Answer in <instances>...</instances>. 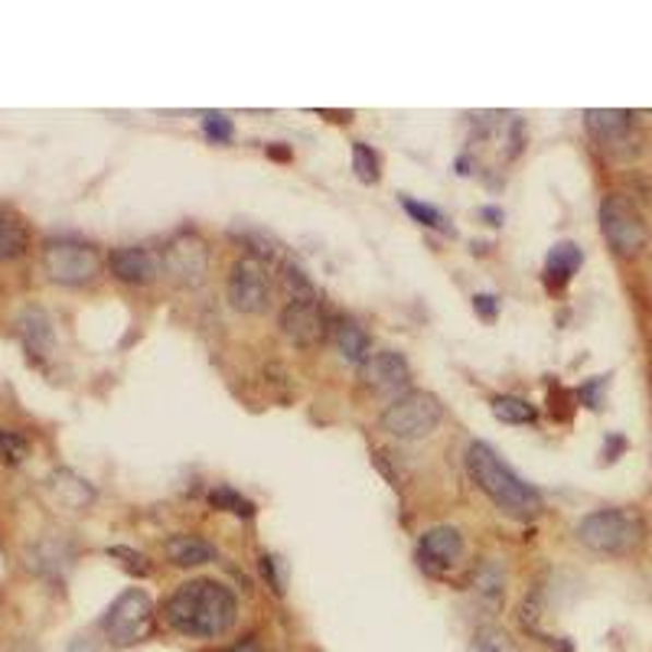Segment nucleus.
Here are the masks:
<instances>
[{
	"label": "nucleus",
	"mask_w": 652,
	"mask_h": 652,
	"mask_svg": "<svg viewBox=\"0 0 652 652\" xmlns=\"http://www.w3.org/2000/svg\"><path fill=\"white\" fill-rule=\"evenodd\" d=\"M210 502L222 509V512H232V515H238V519H251L254 515V502L248 499V496H241L238 489H232V486H216L213 493H210Z\"/></svg>",
	"instance_id": "obj_22"
},
{
	"label": "nucleus",
	"mask_w": 652,
	"mask_h": 652,
	"mask_svg": "<svg viewBox=\"0 0 652 652\" xmlns=\"http://www.w3.org/2000/svg\"><path fill=\"white\" fill-rule=\"evenodd\" d=\"M16 327H20V336H23V343L33 356H46L52 349V323L39 307L23 310Z\"/></svg>",
	"instance_id": "obj_18"
},
{
	"label": "nucleus",
	"mask_w": 652,
	"mask_h": 652,
	"mask_svg": "<svg viewBox=\"0 0 652 652\" xmlns=\"http://www.w3.org/2000/svg\"><path fill=\"white\" fill-rule=\"evenodd\" d=\"M261 571H264L268 584L274 588V594H284V581L277 578V561L271 555H261Z\"/></svg>",
	"instance_id": "obj_33"
},
{
	"label": "nucleus",
	"mask_w": 652,
	"mask_h": 652,
	"mask_svg": "<svg viewBox=\"0 0 652 652\" xmlns=\"http://www.w3.org/2000/svg\"><path fill=\"white\" fill-rule=\"evenodd\" d=\"M108 558H121V565H125L131 574H147V571H151L147 558H144L141 552H134V548H121V545H115V548H108Z\"/></svg>",
	"instance_id": "obj_30"
},
{
	"label": "nucleus",
	"mask_w": 652,
	"mask_h": 652,
	"mask_svg": "<svg viewBox=\"0 0 652 652\" xmlns=\"http://www.w3.org/2000/svg\"><path fill=\"white\" fill-rule=\"evenodd\" d=\"M601 232L607 238V245L624 254V258H633L647 248L650 241V225L643 213L624 197V193H610L604 197L601 203Z\"/></svg>",
	"instance_id": "obj_5"
},
{
	"label": "nucleus",
	"mask_w": 652,
	"mask_h": 652,
	"mask_svg": "<svg viewBox=\"0 0 652 652\" xmlns=\"http://www.w3.org/2000/svg\"><path fill=\"white\" fill-rule=\"evenodd\" d=\"M359 379L369 392L376 395H405L408 386H412V366L402 353H392V349H382V353H372L363 366H359Z\"/></svg>",
	"instance_id": "obj_10"
},
{
	"label": "nucleus",
	"mask_w": 652,
	"mask_h": 652,
	"mask_svg": "<svg viewBox=\"0 0 652 652\" xmlns=\"http://www.w3.org/2000/svg\"><path fill=\"white\" fill-rule=\"evenodd\" d=\"M167 558L177 568H197V565L216 561V548L206 538H200V535H174L167 542Z\"/></svg>",
	"instance_id": "obj_17"
},
{
	"label": "nucleus",
	"mask_w": 652,
	"mask_h": 652,
	"mask_svg": "<svg viewBox=\"0 0 652 652\" xmlns=\"http://www.w3.org/2000/svg\"><path fill=\"white\" fill-rule=\"evenodd\" d=\"M643 535V525L627 509H597L578 522V538L601 555H627Z\"/></svg>",
	"instance_id": "obj_3"
},
{
	"label": "nucleus",
	"mask_w": 652,
	"mask_h": 652,
	"mask_svg": "<svg viewBox=\"0 0 652 652\" xmlns=\"http://www.w3.org/2000/svg\"><path fill=\"white\" fill-rule=\"evenodd\" d=\"M203 134L213 141V144H228L235 128H232V118L222 115V111H206L203 115Z\"/></svg>",
	"instance_id": "obj_25"
},
{
	"label": "nucleus",
	"mask_w": 652,
	"mask_h": 652,
	"mask_svg": "<svg viewBox=\"0 0 652 652\" xmlns=\"http://www.w3.org/2000/svg\"><path fill=\"white\" fill-rule=\"evenodd\" d=\"M624 450H627V440H624L620 435H610L607 437V443H604V460H607V463H614Z\"/></svg>",
	"instance_id": "obj_34"
},
{
	"label": "nucleus",
	"mask_w": 652,
	"mask_h": 652,
	"mask_svg": "<svg viewBox=\"0 0 652 652\" xmlns=\"http://www.w3.org/2000/svg\"><path fill=\"white\" fill-rule=\"evenodd\" d=\"M108 268L118 281L125 284H151L161 271V258L141 245H128V248H115L108 258Z\"/></svg>",
	"instance_id": "obj_13"
},
{
	"label": "nucleus",
	"mask_w": 652,
	"mask_h": 652,
	"mask_svg": "<svg viewBox=\"0 0 652 652\" xmlns=\"http://www.w3.org/2000/svg\"><path fill=\"white\" fill-rule=\"evenodd\" d=\"M29 245V232L23 225V218L10 210H0V261H13L26 251Z\"/></svg>",
	"instance_id": "obj_20"
},
{
	"label": "nucleus",
	"mask_w": 652,
	"mask_h": 652,
	"mask_svg": "<svg viewBox=\"0 0 652 652\" xmlns=\"http://www.w3.org/2000/svg\"><path fill=\"white\" fill-rule=\"evenodd\" d=\"M584 125L604 147H614V144H624L630 138L633 115L617 111V108H591V111H584Z\"/></svg>",
	"instance_id": "obj_14"
},
{
	"label": "nucleus",
	"mask_w": 652,
	"mask_h": 652,
	"mask_svg": "<svg viewBox=\"0 0 652 652\" xmlns=\"http://www.w3.org/2000/svg\"><path fill=\"white\" fill-rule=\"evenodd\" d=\"M402 206H405V213L415 218V222H422V225H428V228H447L443 225V216H440V210H435L431 203H422V200H412V197H405L402 200Z\"/></svg>",
	"instance_id": "obj_28"
},
{
	"label": "nucleus",
	"mask_w": 652,
	"mask_h": 652,
	"mask_svg": "<svg viewBox=\"0 0 652 652\" xmlns=\"http://www.w3.org/2000/svg\"><path fill=\"white\" fill-rule=\"evenodd\" d=\"M281 333L294 343V346H317L327 340V317L320 313L317 300H291L281 310Z\"/></svg>",
	"instance_id": "obj_11"
},
{
	"label": "nucleus",
	"mask_w": 652,
	"mask_h": 652,
	"mask_svg": "<svg viewBox=\"0 0 652 652\" xmlns=\"http://www.w3.org/2000/svg\"><path fill=\"white\" fill-rule=\"evenodd\" d=\"M330 336H333L340 356L349 359V363H356V366H363V363L372 356V340H369V333H366L359 323H353V320H333Z\"/></svg>",
	"instance_id": "obj_16"
},
{
	"label": "nucleus",
	"mask_w": 652,
	"mask_h": 652,
	"mask_svg": "<svg viewBox=\"0 0 652 652\" xmlns=\"http://www.w3.org/2000/svg\"><path fill=\"white\" fill-rule=\"evenodd\" d=\"M493 415L499 422H506V425H532L538 418L535 405H529L519 395H499V399H493Z\"/></svg>",
	"instance_id": "obj_21"
},
{
	"label": "nucleus",
	"mask_w": 652,
	"mask_h": 652,
	"mask_svg": "<svg viewBox=\"0 0 652 652\" xmlns=\"http://www.w3.org/2000/svg\"><path fill=\"white\" fill-rule=\"evenodd\" d=\"M43 268L46 274L56 281V284H69V287H79V284H88L98 268H102V258L92 245L85 241H75V238H52L46 241L43 248Z\"/></svg>",
	"instance_id": "obj_7"
},
{
	"label": "nucleus",
	"mask_w": 652,
	"mask_h": 652,
	"mask_svg": "<svg viewBox=\"0 0 652 652\" xmlns=\"http://www.w3.org/2000/svg\"><path fill=\"white\" fill-rule=\"evenodd\" d=\"M161 268L183 287H200L210 274V248L200 235L180 232L161 251Z\"/></svg>",
	"instance_id": "obj_8"
},
{
	"label": "nucleus",
	"mask_w": 652,
	"mask_h": 652,
	"mask_svg": "<svg viewBox=\"0 0 652 652\" xmlns=\"http://www.w3.org/2000/svg\"><path fill=\"white\" fill-rule=\"evenodd\" d=\"M154 630V601L131 588L125 594L115 597V604L105 614V633L115 647H134L141 640H147Z\"/></svg>",
	"instance_id": "obj_6"
},
{
	"label": "nucleus",
	"mask_w": 652,
	"mask_h": 652,
	"mask_svg": "<svg viewBox=\"0 0 652 652\" xmlns=\"http://www.w3.org/2000/svg\"><path fill=\"white\" fill-rule=\"evenodd\" d=\"M164 617L180 637L216 640V637H225L235 627L238 597L222 581L197 578V581L180 584L170 594V601L164 607Z\"/></svg>",
	"instance_id": "obj_1"
},
{
	"label": "nucleus",
	"mask_w": 652,
	"mask_h": 652,
	"mask_svg": "<svg viewBox=\"0 0 652 652\" xmlns=\"http://www.w3.org/2000/svg\"><path fill=\"white\" fill-rule=\"evenodd\" d=\"M49 489L56 493V499L59 502H66L69 509H82L85 502H92V486L82 479V476H75V473H69V470H59V473H52L49 476Z\"/></svg>",
	"instance_id": "obj_19"
},
{
	"label": "nucleus",
	"mask_w": 652,
	"mask_h": 652,
	"mask_svg": "<svg viewBox=\"0 0 652 652\" xmlns=\"http://www.w3.org/2000/svg\"><path fill=\"white\" fill-rule=\"evenodd\" d=\"M268 154H271V157H277V161H287V157H291V151H287V147H268Z\"/></svg>",
	"instance_id": "obj_38"
},
{
	"label": "nucleus",
	"mask_w": 652,
	"mask_h": 652,
	"mask_svg": "<svg viewBox=\"0 0 652 652\" xmlns=\"http://www.w3.org/2000/svg\"><path fill=\"white\" fill-rule=\"evenodd\" d=\"M225 652H261V647L258 643H238V647H232V650Z\"/></svg>",
	"instance_id": "obj_37"
},
{
	"label": "nucleus",
	"mask_w": 652,
	"mask_h": 652,
	"mask_svg": "<svg viewBox=\"0 0 652 652\" xmlns=\"http://www.w3.org/2000/svg\"><path fill=\"white\" fill-rule=\"evenodd\" d=\"M502 640H506V637H499V633H479L473 652H509V647H506Z\"/></svg>",
	"instance_id": "obj_32"
},
{
	"label": "nucleus",
	"mask_w": 652,
	"mask_h": 652,
	"mask_svg": "<svg viewBox=\"0 0 652 652\" xmlns=\"http://www.w3.org/2000/svg\"><path fill=\"white\" fill-rule=\"evenodd\" d=\"M66 652H98V647H95L92 640H85V637H82V640H75V643H72Z\"/></svg>",
	"instance_id": "obj_35"
},
{
	"label": "nucleus",
	"mask_w": 652,
	"mask_h": 652,
	"mask_svg": "<svg viewBox=\"0 0 652 652\" xmlns=\"http://www.w3.org/2000/svg\"><path fill=\"white\" fill-rule=\"evenodd\" d=\"M473 310H476L483 320H496V313H499V300H496L493 294H476V297H473Z\"/></svg>",
	"instance_id": "obj_31"
},
{
	"label": "nucleus",
	"mask_w": 652,
	"mask_h": 652,
	"mask_svg": "<svg viewBox=\"0 0 652 652\" xmlns=\"http://www.w3.org/2000/svg\"><path fill=\"white\" fill-rule=\"evenodd\" d=\"M607 382H610V376H594L591 382H584V386L578 389V399H581L591 412H601V408H604V389H607Z\"/></svg>",
	"instance_id": "obj_29"
},
{
	"label": "nucleus",
	"mask_w": 652,
	"mask_h": 652,
	"mask_svg": "<svg viewBox=\"0 0 652 652\" xmlns=\"http://www.w3.org/2000/svg\"><path fill=\"white\" fill-rule=\"evenodd\" d=\"M502 571L496 568V565H483L479 571H476V578H473V591L479 594V597H486L489 604H499L502 601Z\"/></svg>",
	"instance_id": "obj_24"
},
{
	"label": "nucleus",
	"mask_w": 652,
	"mask_h": 652,
	"mask_svg": "<svg viewBox=\"0 0 652 652\" xmlns=\"http://www.w3.org/2000/svg\"><path fill=\"white\" fill-rule=\"evenodd\" d=\"M479 216L483 218H489V225H502V210H479Z\"/></svg>",
	"instance_id": "obj_36"
},
{
	"label": "nucleus",
	"mask_w": 652,
	"mask_h": 652,
	"mask_svg": "<svg viewBox=\"0 0 652 652\" xmlns=\"http://www.w3.org/2000/svg\"><path fill=\"white\" fill-rule=\"evenodd\" d=\"M443 418L440 399L425 389H408L405 395L392 399V405L382 412V428L399 440H422L435 435Z\"/></svg>",
	"instance_id": "obj_4"
},
{
	"label": "nucleus",
	"mask_w": 652,
	"mask_h": 652,
	"mask_svg": "<svg viewBox=\"0 0 652 652\" xmlns=\"http://www.w3.org/2000/svg\"><path fill=\"white\" fill-rule=\"evenodd\" d=\"M466 470L473 476V483L509 515L515 519H532L542 512V493L525 483L506 460H499V453L483 443V440H473L466 447Z\"/></svg>",
	"instance_id": "obj_2"
},
{
	"label": "nucleus",
	"mask_w": 652,
	"mask_h": 652,
	"mask_svg": "<svg viewBox=\"0 0 652 652\" xmlns=\"http://www.w3.org/2000/svg\"><path fill=\"white\" fill-rule=\"evenodd\" d=\"M418 558L422 568H428L431 574L450 571L460 558H463V535L453 525H435L422 535L418 542Z\"/></svg>",
	"instance_id": "obj_12"
},
{
	"label": "nucleus",
	"mask_w": 652,
	"mask_h": 652,
	"mask_svg": "<svg viewBox=\"0 0 652 652\" xmlns=\"http://www.w3.org/2000/svg\"><path fill=\"white\" fill-rule=\"evenodd\" d=\"M581 264H584V251H581L574 241H558V245H552V251H548V258H545V284H548L552 291H561V287L578 274Z\"/></svg>",
	"instance_id": "obj_15"
},
{
	"label": "nucleus",
	"mask_w": 652,
	"mask_h": 652,
	"mask_svg": "<svg viewBox=\"0 0 652 652\" xmlns=\"http://www.w3.org/2000/svg\"><path fill=\"white\" fill-rule=\"evenodd\" d=\"M353 170H356V177H359L363 183H369V187L382 180L379 154H376L369 144H363V141H356V144H353Z\"/></svg>",
	"instance_id": "obj_23"
},
{
	"label": "nucleus",
	"mask_w": 652,
	"mask_h": 652,
	"mask_svg": "<svg viewBox=\"0 0 652 652\" xmlns=\"http://www.w3.org/2000/svg\"><path fill=\"white\" fill-rule=\"evenodd\" d=\"M228 300L238 313H264L271 304V277L258 258H238L228 271Z\"/></svg>",
	"instance_id": "obj_9"
},
{
	"label": "nucleus",
	"mask_w": 652,
	"mask_h": 652,
	"mask_svg": "<svg viewBox=\"0 0 652 652\" xmlns=\"http://www.w3.org/2000/svg\"><path fill=\"white\" fill-rule=\"evenodd\" d=\"M26 453H29V440H26V437L20 435V431L0 428V457H3L7 463H23Z\"/></svg>",
	"instance_id": "obj_26"
},
{
	"label": "nucleus",
	"mask_w": 652,
	"mask_h": 652,
	"mask_svg": "<svg viewBox=\"0 0 652 652\" xmlns=\"http://www.w3.org/2000/svg\"><path fill=\"white\" fill-rule=\"evenodd\" d=\"M284 281L291 287V300H317V291H313L310 277L297 264H284Z\"/></svg>",
	"instance_id": "obj_27"
}]
</instances>
